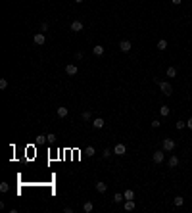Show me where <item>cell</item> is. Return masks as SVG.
<instances>
[{"label": "cell", "mask_w": 192, "mask_h": 213, "mask_svg": "<svg viewBox=\"0 0 192 213\" xmlns=\"http://www.w3.org/2000/svg\"><path fill=\"white\" fill-rule=\"evenodd\" d=\"M156 83L160 85V88H161V92L165 94V96H171L173 94V87H171L167 81H161V79H156Z\"/></svg>", "instance_id": "obj_1"}, {"label": "cell", "mask_w": 192, "mask_h": 213, "mask_svg": "<svg viewBox=\"0 0 192 213\" xmlns=\"http://www.w3.org/2000/svg\"><path fill=\"white\" fill-rule=\"evenodd\" d=\"M175 146H177V144H175L173 138H163V140H161V148H163L165 152H173Z\"/></svg>", "instance_id": "obj_2"}, {"label": "cell", "mask_w": 192, "mask_h": 213, "mask_svg": "<svg viewBox=\"0 0 192 213\" xmlns=\"http://www.w3.org/2000/svg\"><path fill=\"white\" fill-rule=\"evenodd\" d=\"M152 159H154V163H161L165 159V150H156L154 156H152Z\"/></svg>", "instance_id": "obj_3"}, {"label": "cell", "mask_w": 192, "mask_h": 213, "mask_svg": "<svg viewBox=\"0 0 192 213\" xmlns=\"http://www.w3.org/2000/svg\"><path fill=\"white\" fill-rule=\"evenodd\" d=\"M65 73H67L69 77H75V75L79 73V67L75 64H69V65H65Z\"/></svg>", "instance_id": "obj_4"}, {"label": "cell", "mask_w": 192, "mask_h": 213, "mask_svg": "<svg viewBox=\"0 0 192 213\" xmlns=\"http://www.w3.org/2000/svg\"><path fill=\"white\" fill-rule=\"evenodd\" d=\"M114 154L115 156H125V154H127V146H125V144H115V148H114Z\"/></svg>", "instance_id": "obj_5"}, {"label": "cell", "mask_w": 192, "mask_h": 213, "mask_svg": "<svg viewBox=\"0 0 192 213\" xmlns=\"http://www.w3.org/2000/svg\"><path fill=\"white\" fill-rule=\"evenodd\" d=\"M33 41H35V44H39V46H42L46 42V37H44V33H37L35 37H33Z\"/></svg>", "instance_id": "obj_6"}, {"label": "cell", "mask_w": 192, "mask_h": 213, "mask_svg": "<svg viewBox=\"0 0 192 213\" xmlns=\"http://www.w3.org/2000/svg\"><path fill=\"white\" fill-rule=\"evenodd\" d=\"M71 31H73V33H81L83 31V23H81V21H77V19L71 21Z\"/></svg>", "instance_id": "obj_7"}, {"label": "cell", "mask_w": 192, "mask_h": 213, "mask_svg": "<svg viewBox=\"0 0 192 213\" xmlns=\"http://www.w3.org/2000/svg\"><path fill=\"white\" fill-rule=\"evenodd\" d=\"M131 46H133L131 41H121V42H119V48H121L123 52H129V50H131Z\"/></svg>", "instance_id": "obj_8"}, {"label": "cell", "mask_w": 192, "mask_h": 213, "mask_svg": "<svg viewBox=\"0 0 192 213\" xmlns=\"http://www.w3.org/2000/svg\"><path fill=\"white\" fill-rule=\"evenodd\" d=\"M83 211L85 213H92L94 211V204H92V202H85V204H83Z\"/></svg>", "instance_id": "obj_9"}, {"label": "cell", "mask_w": 192, "mask_h": 213, "mask_svg": "<svg viewBox=\"0 0 192 213\" xmlns=\"http://www.w3.org/2000/svg\"><path fill=\"white\" fill-rule=\"evenodd\" d=\"M92 127H94V129H104V119H102V117H96V119L92 121Z\"/></svg>", "instance_id": "obj_10"}, {"label": "cell", "mask_w": 192, "mask_h": 213, "mask_svg": "<svg viewBox=\"0 0 192 213\" xmlns=\"http://www.w3.org/2000/svg\"><path fill=\"white\" fill-rule=\"evenodd\" d=\"M125 211H133L135 209V200H125Z\"/></svg>", "instance_id": "obj_11"}, {"label": "cell", "mask_w": 192, "mask_h": 213, "mask_svg": "<svg viewBox=\"0 0 192 213\" xmlns=\"http://www.w3.org/2000/svg\"><path fill=\"white\" fill-rule=\"evenodd\" d=\"M167 165H169L171 169H175V167L179 165V158H177V156H171V158H169V161H167Z\"/></svg>", "instance_id": "obj_12"}, {"label": "cell", "mask_w": 192, "mask_h": 213, "mask_svg": "<svg viewBox=\"0 0 192 213\" xmlns=\"http://www.w3.org/2000/svg\"><path fill=\"white\" fill-rule=\"evenodd\" d=\"M67 108H64V106H60L58 108V117H62V119H64V117H67Z\"/></svg>", "instance_id": "obj_13"}, {"label": "cell", "mask_w": 192, "mask_h": 213, "mask_svg": "<svg viewBox=\"0 0 192 213\" xmlns=\"http://www.w3.org/2000/svg\"><path fill=\"white\" fill-rule=\"evenodd\" d=\"M169 113H171L169 106H161V108H160V115H161V117H167Z\"/></svg>", "instance_id": "obj_14"}, {"label": "cell", "mask_w": 192, "mask_h": 213, "mask_svg": "<svg viewBox=\"0 0 192 213\" xmlns=\"http://www.w3.org/2000/svg\"><path fill=\"white\" fill-rule=\"evenodd\" d=\"M92 52H94V56H104V46H100V44H96V46L92 48Z\"/></svg>", "instance_id": "obj_15"}, {"label": "cell", "mask_w": 192, "mask_h": 213, "mask_svg": "<svg viewBox=\"0 0 192 213\" xmlns=\"http://www.w3.org/2000/svg\"><path fill=\"white\" fill-rule=\"evenodd\" d=\"M96 190H98L100 194H104L106 190H108V184H104V182H96Z\"/></svg>", "instance_id": "obj_16"}, {"label": "cell", "mask_w": 192, "mask_h": 213, "mask_svg": "<svg viewBox=\"0 0 192 213\" xmlns=\"http://www.w3.org/2000/svg\"><path fill=\"white\" fill-rule=\"evenodd\" d=\"M123 200H125V194H121V192H115V194H114V202H115V204L123 202Z\"/></svg>", "instance_id": "obj_17"}, {"label": "cell", "mask_w": 192, "mask_h": 213, "mask_svg": "<svg viewBox=\"0 0 192 213\" xmlns=\"http://www.w3.org/2000/svg\"><path fill=\"white\" fill-rule=\"evenodd\" d=\"M173 204H175V205H177V207H181V205H183V204H184V198H183V196H177V198H175V200H173Z\"/></svg>", "instance_id": "obj_18"}, {"label": "cell", "mask_w": 192, "mask_h": 213, "mask_svg": "<svg viewBox=\"0 0 192 213\" xmlns=\"http://www.w3.org/2000/svg\"><path fill=\"white\" fill-rule=\"evenodd\" d=\"M165 48H167V41H165V38H161V41L158 42V50H161V52H163Z\"/></svg>", "instance_id": "obj_19"}, {"label": "cell", "mask_w": 192, "mask_h": 213, "mask_svg": "<svg viewBox=\"0 0 192 213\" xmlns=\"http://www.w3.org/2000/svg\"><path fill=\"white\" fill-rule=\"evenodd\" d=\"M123 194H125V200H135V192H133L131 188H129V190H125Z\"/></svg>", "instance_id": "obj_20"}, {"label": "cell", "mask_w": 192, "mask_h": 213, "mask_svg": "<svg viewBox=\"0 0 192 213\" xmlns=\"http://www.w3.org/2000/svg\"><path fill=\"white\" fill-rule=\"evenodd\" d=\"M175 127H177V131H183L184 127H186V121H177V123H175Z\"/></svg>", "instance_id": "obj_21"}, {"label": "cell", "mask_w": 192, "mask_h": 213, "mask_svg": "<svg viewBox=\"0 0 192 213\" xmlns=\"http://www.w3.org/2000/svg\"><path fill=\"white\" fill-rule=\"evenodd\" d=\"M81 117H83L85 121H90V119H92V113H90V111H83Z\"/></svg>", "instance_id": "obj_22"}, {"label": "cell", "mask_w": 192, "mask_h": 213, "mask_svg": "<svg viewBox=\"0 0 192 213\" xmlns=\"http://www.w3.org/2000/svg\"><path fill=\"white\" fill-rule=\"evenodd\" d=\"M167 77H177V67H169L167 69Z\"/></svg>", "instance_id": "obj_23"}, {"label": "cell", "mask_w": 192, "mask_h": 213, "mask_svg": "<svg viewBox=\"0 0 192 213\" xmlns=\"http://www.w3.org/2000/svg\"><path fill=\"white\" fill-rule=\"evenodd\" d=\"M46 142H56V134L54 133H50V134H46Z\"/></svg>", "instance_id": "obj_24"}, {"label": "cell", "mask_w": 192, "mask_h": 213, "mask_svg": "<svg viewBox=\"0 0 192 213\" xmlns=\"http://www.w3.org/2000/svg\"><path fill=\"white\" fill-rule=\"evenodd\" d=\"M8 190H10L8 182H2V184H0V192H8Z\"/></svg>", "instance_id": "obj_25"}, {"label": "cell", "mask_w": 192, "mask_h": 213, "mask_svg": "<svg viewBox=\"0 0 192 213\" xmlns=\"http://www.w3.org/2000/svg\"><path fill=\"white\" fill-rule=\"evenodd\" d=\"M150 125H152V129H160V125H161V123H160V119H154V121L150 123Z\"/></svg>", "instance_id": "obj_26"}, {"label": "cell", "mask_w": 192, "mask_h": 213, "mask_svg": "<svg viewBox=\"0 0 192 213\" xmlns=\"http://www.w3.org/2000/svg\"><path fill=\"white\" fill-rule=\"evenodd\" d=\"M85 152L88 154V158H92V156H94V146H88V148L85 150Z\"/></svg>", "instance_id": "obj_27"}, {"label": "cell", "mask_w": 192, "mask_h": 213, "mask_svg": "<svg viewBox=\"0 0 192 213\" xmlns=\"http://www.w3.org/2000/svg\"><path fill=\"white\" fill-rule=\"evenodd\" d=\"M6 87H8V81H6V79H0V88H2V90H4Z\"/></svg>", "instance_id": "obj_28"}, {"label": "cell", "mask_w": 192, "mask_h": 213, "mask_svg": "<svg viewBox=\"0 0 192 213\" xmlns=\"http://www.w3.org/2000/svg\"><path fill=\"white\" fill-rule=\"evenodd\" d=\"M41 31L44 33V31H48V23H46V21H42V25H41Z\"/></svg>", "instance_id": "obj_29"}, {"label": "cell", "mask_w": 192, "mask_h": 213, "mask_svg": "<svg viewBox=\"0 0 192 213\" xmlns=\"http://www.w3.org/2000/svg\"><path fill=\"white\" fill-rule=\"evenodd\" d=\"M111 154H114V152H111V150H104V158H110Z\"/></svg>", "instance_id": "obj_30"}, {"label": "cell", "mask_w": 192, "mask_h": 213, "mask_svg": "<svg viewBox=\"0 0 192 213\" xmlns=\"http://www.w3.org/2000/svg\"><path fill=\"white\" fill-rule=\"evenodd\" d=\"M44 140H46V136H42V134H39V136H37V142H44Z\"/></svg>", "instance_id": "obj_31"}, {"label": "cell", "mask_w": 192, "mask_h": 213, "mask_svg": "<svg viewBox=\"0 0 192 213\" xmlns=\"http://www.w3.org/2000/svg\"><path fill=\"white\" fill-rule=\"evenodd\" d=\"M186 127H188V129H192V117H190V119L186 121Z\"/></svg>", "instance_id": "obj_32"}, {"label": "cell", "mask_w": 192, "mask_h": 213, "mask_svg": "<svg viewBox=\"0 0 192 213\" xmlns=\"http://www.w3.org/2000/svg\"><path fill=\"white\" fill-rule=\"evenodd\" d=\"M171 2H173L175 6H179V4H181V2H183V0H171Z\"/></svg>", "instance_id": "obj_33"}, {"label": "cell", "mask_w": 192, "mask_h": 213, "mask_svg": "<svg viewBox=\"0 0 192 213\" xmlns=\"http://www.w3.org/2000/svg\"><path fill=\"white\" fill-rule=\"evenodd\" d=\"M73 2H77V4H81V2H85V0H73Z\"/></svg>", "instance_id": "obj_34"}]
</instances>
